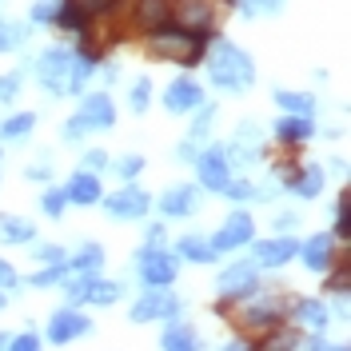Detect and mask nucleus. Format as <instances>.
Listing matches in <instances>:
<instances>
[{
    "label": "nucleus",
    "instance_id": "1",
    "mask_svg": "<svg viewBox=\"0 0 351 351\" xmlns=\"http://www.w3.org/2000/svg\"><path fill=\"white\" fill-rule=\"evenodd\" d=\"M32 68H36V84L48 96H76L88 84V76L96 72V64H88L72 48H48V52H40V60Z\"/></svg>",
    "mask_w": 351,
    "mask_h": 351
},
{
    "label": "nucleus",
    "instance_id": "2",
    "mask_svg": "<svg viewBox=\"0 0 351 351\" xmlns=\"http://www.w3.org/2000/svg\"><path fill=\"white\" fill-rule=\"evenodd\" d=\"M168 12H172V0H112L108 4V32L112 40L116 36H136V32H156L168 24Z\"/></svg>",
    "mask_w": 351,
    "mask_h": 351
},
{
    "label": "nucleus",
    "instance_id": "3",
    "mask_svg": "<svg viewBox=\"0 0 351 351\" xmlns=\"http://www.w3.org/2000/svg\"><path fill=\"white\" fill-rule=\"evenodd\" d=\"M208 80L219 92H247V88L256 84V60L243 52L240 44L216 40L212 56H208Z\"/></svg>",
    "mask_w": 351,
    "mask_h": 351
},
{
    "label": "nucleus",
    "instance_id": "4",
    "mask_svg": "<svg viewBox=\"0 0 351 351\" xmlns=\"http://www.w3.org/2000/svg\"><path fill=\"white\" fill-rule=\"evenodd\" d=\"M208 52V32H184V28H156L148 32V56L152 60H172L180 68L199 64V56Z\"/></svg>",
    "mask_w": 351,
    "mask_h": 351
},
{
    "label": "nucleus",
    "instance_id": "5",
    "mask_svg": "<svg viewBox=\"0 0 351 351\" xmlns=\"http://www.w3.org/2000/svg\"><path fill=\"white\" fill-rule=\"evenodd\" d=\"M232 315H236V324H240L247 335H271V331L284 324V300L276 295V291H267V287H256L252 295H243V300H232Z\"/></svg>",
    "mask_w": 351,
    "mask_h": 351
},
{
    "label": "nucleus",
    "instance_id": "6",
    "mask_svg": "<svg viewBox=\"0 0 351 351\" xmlns=\"http://www.w3.org/2000/svg\"><path fill=\"white\" fill-rule=\"evenodd\" d=\"M112 124H116V104H112V96L108 92H92V96L80 100L76 116L64 120V132H60V136L72 144V140H84L88 132H108Z\"/></svg>",
    "mask_w": 351,
    "mask_h": 351
},
{
    "label": "nucleus",
    "instance_id": "7",
    "mask_svg": "<svg viewBox=\"0 0 351 351\" xmlns=\"http://www.w3.org/2000/svg\"><path fill=\"white\" fill-rule=\"evenodd\" d=\"M136 276L144 287H172L180 276V256L168 252L164 243H144L136 252Z\"/></svg>",
    "mask_w": 351,
    "mask_h": 351
},
{
    "label": "nucleus",
    "instance_id": "8",
    "mask_svg": "<svg viewBox=\"0 0 351 351\" xmlns=\"http://www.w3.org/2000/svg\"><path fill=\"white\" fill-rule=\"evenodd\" d=\"M60 284H64L68 304H96V307L120 304V291H124L116 280H104L100 271H92V276H76V271H68Z\"/></svg>",
    "mask_w": 351,
    "mask_h": 351
},
{
    "label": "nucleus",
    "instance_id": "9",
    "mask_svg": "<svg viewBox=\"0 0 351 351\" xmlns=\"http://www.w3.org/2000/svg\"><path fill=\"white\" fill-rule=\"evenodd\" d=\"M180 311H184V300L176 291H168V287H148L128 307V319L132 324H156V319H176Z\"/></svg>",
    "mask_w": 351,
    "mask_h": 351
},
{
    "label": "nucleus",
    "instance_id": "10",
    "mask_svg": "<svg viewBox=\"0 0 351 351\" xmlns=\"http://www.w3.org/2000/svg\"><path fill=\"white\" fill-rule=\"evenodd\" d=\"M280 180L295 199H315L328 184V172H324V164H311V160L307 164H280Z\"/></svg>",
    "mask_w": 351,
    "mask_h": 351
},
{
    "label": "nucleus",
    "instance_id": "11",
    "mask_svg": "<svg viewBox=\"0 0 351 351\" xmlns=\"http://www.w3.org/2000/svg\"><path fill=\"white\" fill-rule=\"evenodd\" d=\"M88 331H92V319H88L76 304H68V307H60V311H52V319H48V328H44V339L56 343V348H68L72 339H84Z\"/></svg>",
    "mask_w": 351,
    "mask_h": 351
},
{
    "label": "nucleus",
    "instance_id": "12",
    "mask_svg": "<svg viewBox=\"0 0 351 351\" xmlns=\"http://www.w3.org/2000/svg\"><path fill=\"white\" fill-rule=\"evenodd\" d=\"M100 204H104V216H112V219H144L152 212V196H148L140 184H132V180L120 192L100 196Z\"/></svg>",
    "mask_w": 351,
    "mask_h": 351
},
{
    "label": "nucleus",
    "instance_id": "13",
    "mask_svg": "<svg viewBox=\"0 0 351 351\" xmlns=\"http://www.w3.org/2000/svg\"><path fill=\"white\" fill-rule=\"evenodd\" d=\"M192 168H196V188H204V192H223V184L232 180V164H228V156H223L219 144L196 152Z\"/></svg>",
    "mask_w": 351,
    "mask_h": 351
},
{
    "label": "nucleus",
    "instance_id": "14",
    "mask_svg": "<svg viewBox=\"0 0 351 351\" xmlns=\"http://www.w3.org/2000/svg\"><path fill=\"white\" fill-rule=\"evenodd\" d=\"M168 21L184 32H212L216 28V0H172Z\"/></svg>",
    "mask_w": 351,
    "mask_h": 351
},
{
    "label": "nucleus",
    "instance_id": "15",
    "mask_svg": "<svg viewBox=\"0 0 351 351\" xmlns=\"http://www.w3.org/2000/svg\"><path fill=\"white\" fill-rule=\"evenodd\" d=\"M112 0H60V8H56V24L64 28V32H84L88 24L104 21V12H108Z\"/></svg>",
    "mask_w": 351,
    "mask_h": 351
},
{
    "label": "nucleus",
    "instance_id": "16",
    "mask_svg": "<svg viewBox=\"0 0 351 351\" xmlns=\"http://www.w3.org/2000/svg\"><path fill=\"white\" fill-rule=\"evenodd\" d=\"M256 240V219L247 216V212H232V216L223 219L216 228V236H212V252H240V247H247V243Z\"/></svg>",
    "mask_w": 351,
    "mask_h": 351
},
{
    "label": "nucleus",
    "instance_id": "17",
    "mask_svg": "<svg viewBox=\"0 0 351 351\" xmlns=\"http://www.w3.org/2000/svg\"><path fill=\"white\" fill-rule=\"evenodd\" d=\"M260 287V267L252 260H236L232 267H223L216 276V291L223 300H243V295H252Z\"/></svg>",
    "mask_w": 351,
    "mask_h": 351
},
{
    "label": "nucleus",
    "instance_id": "18",
    "mask_svg": "<svg viewBox=\"0 0 351 351\" xmlns=\"http://www.w3.org/2000/svg\"><path fill=\"white\" fill-rule=\"evenodd\" d=\"M295 252H300V240L295 236H287V232H280V236H271V240H252V263L256 267H284V263L295 260Z\"/></svg>",
    "mask_w": 351,
    "mask_h": 351
},
{
    "label": "nucleus",
    "instance_id": "19",
    "mask_svg": "<svg viewBox=\"0 0 351 351\" xmlns=\"http://www.w3.org/2000/svg\"><path fill=\"white\" fill-rule=\"evenodd\" d=\"M204 100H208V96H204L199 80H192V76H176L172 84L164 88V108H168V116H188V112H196Z\"/></svg>",
    "mask_w": 351,
    "mask_h": 351
},
{
    "label": "nucleus",
    "instance_id": "20",
    "mask_svg": "<svg viewBox=\"0 0 351 351\" xmlns=\"http://www.w3.org/2000/svg\"><path fill=\"white\" fill-rule=\"evenodd\" d=\"M156 208H160V216L164 219H188L199 212V188L196 184H172L164 196L156 199Z\"/></svg>",
    "mask_w": 351,
    "mask_h": 351
},
{
    "label": "nucleus",
    "instance_id": "21",
    "mask_svg": "<svg viewBox=\"0 0 351 351\" xmlns=\"http://www.w3.org/2000/svg\"><path fill=\"white\" fill-rule=\"evenodd\" d=\"M196 112H199V116L192 120L188 136H184V140H180V148H176V156H180V160H188V164L196 160L199 144H208V136H212V124H216V104H208V100H204Z\"/></svg>",
    "mask_w": 351,
    "mask_h": 351
},
{
    "label": "nucleus",
    "instance_id": "22",
    "mask_svg": "<svg viewBox=\"0 0 351 351\" xmlns=\"http://www.w3.org/2000/svg\"><path fill=\"white\" fill-rule=\"evenodd\" d=\"M100 196H104V184H100V176L96 172L80 168V172L68 176V184H64V199L68 204H76V208H96Z\"/></svg>",
    "mask_w": 351,
    "mask_h": 351
},
{
    "label": "nucleus",
    "instance_id": "23",
    "mask_svg": "<svg viewBox=\"0 0 351 351\" xmlns=\"http://www.w3.org/2000/svg\"><path fill=\"white\" fill-rule=\"evenodd\" d=\"M295 256L304 260L307 271H319V276H324L331 263H335V236H331V232H315L307 243H300Z\"/></svg>",
    "mask_w": 351,
    "mask_h": 351
},
{
    "label": "nucleus",
    "instance_id": "24",
    "mask_svg": "<svg viewBox=\"0 0 351 351\" xmlns=\"http://www.w3.org/2000/svg\"><path fill=\"white\" fill-rule=\"evenodd\" d=\"M160 351H204V339L199 331L188 324V319H164V331H160Z\"/></svg>",
    "mask_w": 351,
    "mask_h": 351
},
{
    "label": "nucleus",
    "instance_id": "25",
    "mask_svg": "<svg viewBox=\"0 0 351 351\" xmlns=\"http://www.w3.org/2000/svg\"><path fill=\"white\" fill-rule=\"evenodd\" d=\"M291 319L304 324V328H311V331H328L331 328V307H328V300L304 295V300H291Z\"/></svg>",
    "mask_w": 351,
    "mask_h": 351
},
{
    "label": "nucleus",
    "instance_id": "26",
    "mask_svg": "<svg viewBox=\"0 0 351 351\" xmlns=\"http://www.w3.org/2000/svg\"><path fill=\"white\" fill-rule=\"evenodd\" d=\"M311 136H315L311 116H291V112H287L284 120L276 124V140H280L284 148H300V144H307Z\"/></svg>",
    "mask_w": 351,
    "mask_h": 351
},
{
    "label": "nucleus",
    "instance_id": "27",
    "mask_svg": "<svg viewBox=\"0 0 351 351\" xmlns=\"http://www.w3.org/2000/svg\"><path fill=\"white\" fill-rule=\"evenodd\" d=\"M104 267V247L100 243H80V252L76 256H68V271H76V276H92V271H100Z\"/></svg>",
    "mask_w": 351,
    "mask_h": 351
},
{
    "label": "nucleus",
    "instance_id": "28",
    "mask_svg": "<svg viewBox=\"0 0 351 351\" xmlns=\"http://www.w3.org/2000/svg\"><path fill=\"white\" fill-rule=\"evenodd\" d=\"M32 128H36V112H16L0 124V140L4 144H24L32 136Z\"/></svg>",
    "mask_w": 351,
    "mask_h": 351
},
{
    "label": "nucleus",
    "instance_id": "29",
    "mask_svg": "<svg viewBox=\"0 0 351 351\" xmlns=\"http://www.w3.org/2000/svg\"><path fill=\"white\" fill-rule=\"evenodd\" d=\"M0 240L4 243H32L36 240V223L24 216H0Z\"/></svg>",
    "mask_w": 351,
    "mask_h": 351
},
{
    "label": "nucleus",
    "instance_id": "30",
    "mask_svg": "<svg viewBox=\"0 0 351 351\" xmlns=\"http://www.w3.org/2000/svg\"><path fill=\"white\" fill-rule=\"evenodd\" d=\"M176 256L188 263H212L216 260V252H212V243L204 240V236H180L176 243Z\"/></svg>",
    "mask_w": 351,
    "mask_h": 351
},
{
    "label": "nucleus",
    "instance_id": "31",
    "mask_svg": "<svg viewBox=\"0 0 351 351\" xmlns=\"http://www.w3.org/2000/svg\"><path fill=\"white\" fill-rule=\"evenodd\" d=\"M324 276H328L324 291L339 295V300H348V291H351V263H348V256H343V260H335L328 271H324Z\"/></svg>",
    "mask_w": 351,
    "mask_h": 351
},
{
    "label": "nucleus",
    "instance_id": "32",
    "mask_svg": "<svg viewBox=\"0 0 351 351\" xmlns=\"http://www.w3.org/2000/svg\"><path fill=\"white\" fill-rule=\"evenodd\" d=\"M276 104L284 112H291V116H311L315 112V96H307V92H287V88H280L276 92Z\"/></svg>",
    "mask_w": 351,
    "mask_h": 351
},
{
    "label": "nucleus",
    "instance_id": "33",
    "mask_svg": "<svg viewBox=\"0 0 351 351\" xmlns=\"http://www.w3.org/2000/svg\"><path fill=\"white\" fill-rule=\"evenodd\" d=\"M24 40H28V28H24L21 21H0V56L21 52Z\"/></svg>",
    "mask_w": 351,
    "mask_h": 351
},
{
    "label": "nucleus",
    "instance_id": "34",
    "mask_svg": "<svg viewBox=\"0 0 351 351\" xmlns=\"http://www.w3.org/2000/svg\"><path fill=\"white\" fill-rule=\"evenodd\" d=\"M148 104H152V80H148V76H136L132 88H128V108L136 112V116H144Z\"/></svg>",
    "mask_w": 351,
    "mask_h": 351
},
{
    "label": "nucleus",
    "instance_id": "35",
    "mask_svg": "<svg viewBox=\"0 0 351 351\" xmlns=\"http://www.w3.org/2000/svg\"><path fill=\"white\" fill-rule=\"evenodd\" d=\"M64 276H68V260L64 263H52V267H36V271L28 276V284H32V287H56Z\"/></svg>",
    "mask_w": 351,
    "mask_h": 351
},
{
    "label": "nucleus",
    "instance_id": "36",
    "mask_svg": "<svg viewBox=\"0 0 351 351\" xmlns=\"http://www.w3.org/2000/svg\"><path fill=\"white\" fill-rule=\"evenodd\" d=\"M64 208H68L64 188H44V192H40V212L48 219H60V216H64Z\"/></svg>",
    "mask_w": 351,
    "mask_h": 351
},
{
    "label": "nucleus",
    "instance_id": "37",
    "mask_svg": "<svg viewBox=\"0 0 351 351\" xmlns=\"http://www.w3.org/2000/svg\"><path fill=\"white\" fill-rule=\"evenodd\" d=\"M223 196L232 199V204H247V199H260V188L252 180H228L223 184Z\"/></svg>",
    "mask_w": 351,
    "mask_h": 351
},
{
    "label": "nucleus",
    "instance_id": "38",
    "mask_svg": "<svg viewBox=\"0 0 351 351\" xmlns=\"http://www.w3.org/2000/svg\"><path fill=\"white\" fill-rule=\"evenodd\" d=\"M32 243H36V240H32ZM32 260L40 263V267H52V263H64V260H68V252L60 247V243H36Z\"/></svg>",
    "mask_w": 351,
    "mask_h": 351
},
{
    "label": "nucleus",
    "instance_id": "39",
    "mask_svg": "<svg viewBox=\"0 0 351 351\" xmlns=\"http://www.w3.org/2000/svg\"><path fill=\"white\" fill-rule=\"evenodd\" d=\"M348 208H351L348 192H339V196H335V232H331V236H343V240H348V236H351V223H348Z\"/></svg>",
    "mask_w": 351,
    "mask_h": 351
},
{
    "label": "nucleus",
    "instance_id": "40",
    "mask_svg": "<svg viewBox=\"0 0 351 351\" xmlns=\"http://www.w3.org/2000/svg\"><path fill=\"white\" fill-rule=\"evenodd\" d=\"M21 84H24L21 72H8V76H0V104L16 100V96H21Z\"/></svg>",
    "mask_w": 351,
    "mask_h": 351
},
{
    "label": "nucleus",
    "instance_id": "41",
    "mask_svg": "<svg viewBox=\"0 0 351 351\" xmlns=\"http://www.w3.org/2000/svg\"><path fill=\"white\" fill-rule=\"evenodd\" d=\"M8 351H44V343H40L36 331H21V335L8 339Z\"/></svg>",
    "mask_w": 351,
    "mask_h": 351
},
{
    "label": "nucleus",
    "instance_id": "42",
    "mask_svg": "<svg viewBox=\"0 0 351 351\" xmlns=\"http://www.w3.org/2000/svg\"><path fill=\"white\" fill-rule=\"evenodd\" d=\"M56 8H60V0H36V4H32V21L36 24H52L56 21Z\"/></svg>",
    "mask_w": 351,
    "mask_h": 351
},
{
    "label": "nucleus",
    "instance_id": "43",
    "mask_svg": "<svg viewBox=\"0 0 351 351\" xmlns=\"http://www.w3.org/2000/svg\"><path fill=\"white\" fill-rule=\"evenodd\" d=\"M116 172L124 176V180H136V176L144 172V156H124V160L116 164Z\"/></svg>",
    "mask_w": 351,
    "mask_h": 351
},
{
    "label": "nucleus",
    "instance_id": "44",
    "mask_svg": "<svg viewBox=\"0 0 351 351\" xmlns=\"http://www.w3.org/2000/svg\"><path fill=\"white\" fill-rule=\"evenodd\" d=\"M304 351H351V348H348V343H328V339H324V331H315V335L304 343Z\"/></svg>",
    "mask_w": 351,
    "mask_h": 351
},
{
    "label": "nucleus",
    "instance_id": "45",
    "mask_svg": "<svg viewBox=\"0 0 351 351\" xmlns=\"http://www.w3.org/2000/svg\"><path fill=\"white\" fill-rule=\"evenodd\" d=\"M84 168H88V172H104V168H108V152H104V148L84 152Z\"/></svg>",
    "mask_w": 351,
    "mask_h": 351
},
{
    "label": "nucleus",
    "instance_id": "46",
    "mask_svg": "<svg viewBox=\"0 0 351 351\" xmlns=\"http://www.w3.org/2000/svg\"><path fill=\"white\" fill-rule=\"evenodd\" d=\"M16 284H21V271H16L8 260H0V287H4V291H12Z\"/></svg>",
    "mask_w": 351,
    "mask_h": 351
},
{
    "label": "nucleus",
    "instance_id": "47",
    "mask_svg": "<svg viewBox=\"0 0 351 351\" xmlns=\"http://www.w3.org/2000/svg\"><path fill=\"white\" fill-rule=\"evenodd\" d=\"M24 176H28V180H44V184H48V180H52V164H40V160H36V164H28V168H24Z\"/></svg>",
    "mask_w": 351,
    "mask_h": 351
},
{
    "label": "nucleus",
    "instance_id": "48",
    "mask_svg": "<svg viewBox=\"0 0 351 351\" xmlns=\"http://www.w3.org/2000/svg\"><path fill=\"white\" fill-rule=\"evenodd\" d=\"M276 228H280V232H291V228H300V216H295V212H280V216H276Z\"/></svg>",
    "mask_w": 351,
    "mask_h": 351
},
{
    "label": "nucleus",
    "instance_id": "49",
    "mask_svg": "<svg viewBox=\"0 0 351 351\" xmlns=\"http://www.w3.org/2000/svg\"><path fill=\"white\" fill-rule=\"evenodd\" d=\"M236 8H240L243 16H256V12L263 8V0H236Z\"/></svg>",
    "mask_w": 351,
    "mask_h": 351
},
{
    "label": "nucleus",
    "instance_id": "50",
    "mask_svg": "<svg viewBox=\"0 0 351 351\" xmlns=\"http://www.w3.org/2000/svg\"><path fill=\"white\" fill-rule=\"evenodd\" d=\"M164 240V223H152V228H148V243H160Z\"/></svg>",
    "mask_w": 351,
    "mask_h": 351
},
{
    "label": "nucleus",
    "instance_id": "51",
    "mask_svg": "<svg viewBox=\"0 0 351 351\" xmlns=\"http://www.w3.org/2000/svg\"><path fill=\"white\" fill-rule=\"evenodd\" d=\"M219 351H252V348H247L243 339H228V343H223V348H219Z\"/></svg>",
    "mask_w": 351,
    "mask_h": 351
},
{
    "label": "nucleus",
    "instance_id": "52",
    "mask_svg": "<svg viewBox=\"0 0 351 351\" xmlns=\"http://www.w3.org/2000/svg\"><path fill=\"white\" fill-rule=\"evenodd\" d=\"M116 76H120V72H116V64H104V84H112Z\"/></svg>",
    "mask_w": 351,
    "mask_h": 351
},
{
    "label": "nucleus",
    "instance_id": "53",
    "mask_svg": "<svg viewBox=\"0 0 351 351\" xmlns=\"http://www.w3.org/2000/svg\"><path fill=\"white\" fill-rule=\"evenodd\" d=\"M263 8H267V12H280V8H284V0H263Z\"/></svg>",
    "mask_w": 351,
    "mask_h": 351
},
{
    "label": "nucleus",
    "instance_id": "54",
    "mask_svg": "<svg viewBox=\"0 0 351 351\" xmlns=\"http://www.w3.org/2000/svg\"><path fill=\"white\" fill-rule=\"evenodd\" d=\"M8 339H12V335H8V331H0V351H8Z\"/></svg>",
    "mask_w": 351,
    "mask_h": 351
},
{
    "label": "nucleus",
    "instance_id": "55",
    "mask_svg": "<svg viewBox=\"0 0 351 351\" xmlns=\"http://www.w3.org/2000/svg\"><path fill=\"white\" fill-rule=\"evenodd\" d=\"M8 295H12V291H4V287H0V307H8Z\"/></svg>",
    "mask_w": 351,
    "mask_h": 351
}]
</instances>
